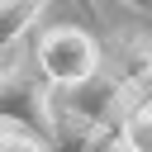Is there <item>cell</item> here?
<instances>
[{"label": "cell", "mask_w": 152, "mask_h": 152, "mask_svg": "<svg viewBox=\"0 0 152 152\" xmlns=\"http://www.w3.org/2000/svg\"><path fill=\"white\" fill-rule=\"evenodd\" d=\"M33 62L43 66V76L52 86H76L81 76H90L100 66V43L90 28L76 24H52L48 33H38L33 43Z\"/></svg>", "instance_id": "cell-2"}, {"label": "cell", "mask_w": 152, "mask_h": 152, "mask_svg": "<svg viewBox=\"0 0 152 152\" xmlns=\"http://www.w3.org/2000/svg\"><path fill=\"white\" fill-rule=\"evenodd\" d=\"M124 5H133V10H152V0H124Z\"/></svg>", "instance_id": "cell-10"}, {"label": "cell", "mask_w": 152, "mask_h": 152, "mask_svg": "<svg viewBox=\"0 0 152 152\" xmlns=\"http://www.w3.org/2000/svg\"><path fill=\"white\" fill-rule=\"evenodd\" d=\"M76 5H81V10H86V19H90V24H95V19H100V5H95V0H76Z\"/></svg>", "instance_id": "cell-9"}, {"label": "cell", "mask_w": 152, "mask_h": 152, "mask_svg": "<svg viewBox=\"0 0 152 152\" xmlns=\"http://www.w3.org/2000/svg\"><path fill=\"white\" fill-rule=\"evenodd\" d=\"M119 138L124 152H152V104H133L119 119Z\"/></svg>", "instance_id": "cell-7"}, {"label": "cell", "mask_w": 152, "mask_h": 152, "mask_svg": "<svg viewBox=\"0 0 152 152\" xmlns=\"http://www.w3.org/2000/svg\"><path fill=\"white\" fill-rule=\"evenodd\" d=\"M0 119L24 124L33 133L48 138V119H52V81L43 76V66L33 57L5 62L0 66Z\"/></svg>", "instance_id": "cell-1"}, {"label": "cell", "mask_w": 152, "mask_h": 152, "mask_svg": "<svg viewBox=\"0 0 152 152\" xmlns=\"http://www.w3.org/2000/svg\"><path fill=\"white\" fill-rule=\"evenodd\" d=\"M66 104L71 109H81V114H90L95 124H114L119 128V119L133 109V86H128V76L124 71H90V76H81L76 86H66Z\"/></svg>", "instance_id": "cell-3"}, {"label": "cell", "mask_w": 152, "mask_h": 152, "mask_svg": "<svg viewBox=\"0 0 152 152\" xmlns=\"http://www.w3.org/2000/svg\"><path fill=\"white\" fill-rule=\"evenodd\" d=\"M48 142H52V152H124V138L114 124H95L90 114L71 109L66 100H52Z\"/></svg>", "instance_id": "cell-4"}, {"label": "cell", "mask_w": 152, "mask_h": 152, "mask_svg": "<svg viewBox=\"0 0 152 152\" xmlns=\"http://www.w3.org/2000/svg\"><path fill=\"white\" fill-rule=\"evenodd\" d=\"M48 10V0H0V52H10Z\"/></svg>", "instance_id": "cell-5"}, {"label": "cell", "mask_w": 152, "mask_h": 152, "mask_svg": "<svg viewBox=\"0 0 152 152\" xmlns=\"http://www.w3.org/2000/svg\"><path fill=\"white\" fill-rule=\"evenodd\" d=\"M0 152H52V147H48V138H43V133H33V128H24V124L0 119Z\"/></svg>", "instance_id": "cell-8"}, {"label": "cell", "mask_w": 152, "mask_h": 152, "mask_svg": "<svg viewBox=\"0 0 152 152\" xmlns=\"http://www.w3.org/2000/svg\"><path fill=\"white\" fill-rule=\"evenodd\" d=\"M119 71H124L128 86H133V104H152V48L138 43V33L128 38V48H124V66H119Z\"/></svg>", "instance_id": "cell-6"}]
</instances>
